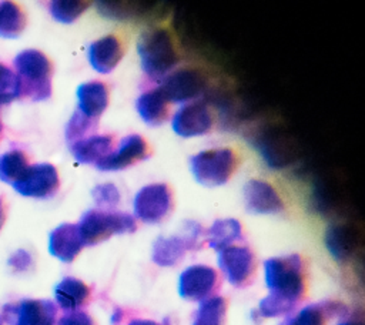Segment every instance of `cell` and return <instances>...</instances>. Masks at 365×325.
<instances>
[{
  "instance_id": "6da1fadb",
  "label": "cell",
  "mask_w": 365,
  "mask_h": 325,
  "mask_svg": "<svg viewBox=\"0 0 365 325\" xmlns=\"http://www.w3.org/2000/svg\"><path fill=\"white\" fill-rule=\"evenodd\" d=\"M269 294L261 299L258 312L264 318L292 314L305 299L308 271L299 254L269 258L264 262Z\"/></svg>"
},
{
  "instance_id": "7a4b0ae2",
  "label": "cell",
  "mask_w": 365,
  "mask_h": 325,
  "mask_svg": "<svg viewBox=\"0 0 365 325\" xmlns=\"http://www.w3.org/2000/svg\"><path fill=\"white\" fill-rule=\"evenodd\" d=\"M13 66L20 81V98L43 101L51 97L53 66L44 53L34 48L23 50L14 57Z\"/></svg>"
},
{
  "instance_id": "3957f363",
  "label": "cell",
  "mask_w": 365,
  "mask_h": 325,
  "mask_svg": "<svg viewBox=\"0 0 365 325\" xmlns=\"http://www.w3.org/2000/svg\"><path fill=\"white\" fill-rule=\"evenodd\" d=\"M137 51L144 73L153 78H164L178 63L171 34L164 29H153L143 33L137 43Z\"/></svg>"
},
{
  "instance_id": "277c9868",
  "label": "cell",
  "mask_w": 365,
  "mask_h": 325,
  "mask_svg": "<svg viewBox=\"0 0 365 325\" xmlns=\"http://www.w3.org/2000/svg\"><path fill=\"white\" fill-rule=\"evenodd\" d=\"M77 228L84 245H96L117 234H130L137 229L135 218L121 211L90 210L83 214Z\"/></svg>"
},
{
  "instance_id": "5b68a950",
  "label": "cell",
  "mask_w": 365,
  "mask_h": 325,
  "mask_svg": "<svg viewBox=\"0 0 365 325\" xmlns=\"http://www.w3.org/2000/svg\"><path fill=\"white\" fill-rule=\"evenodd\" d=\"M194 178L207 187L225 184L237 170L238 155L232 148H212L201 151L190 160Z\"/></svg>"
},
{
  "instance_id": "8992f818",
  "label": "cell",
  "mask_w": 365,
  "mask_h": 325,
  "mask_svg": "<svg viewBox=\"0 0 365 325\" xmlns=\"http://www.w3.org/2000/svg\"><path fill=\"white\" fill-rule=\"evenodd\" d=\"M205 239V229L197 222H188L182 235L161 237L153 247V261L161 267H174L190 249H198Z\"/></svg>"
},
{
  "instance_id": "52a82bcc",
  "label": "cell",
  "mask_w": 365,
  "mask_h": 325,
  "mask_svg": "<svg viewBox=\"0 0 365 325\" xmlns=\"http://www.w3.org/2000/svg\"><path fill=\"white\" fill-rule=\"evenodd\" d=\"M173 211V192L164 182L143 187L134 197V215L147 224L164 221Z\"/></svg>"
},
{
  "instance_id": "ba28073f",
  "label": "cell",
  "mask_w": 365,
  "mask_h": 325,
  "mask_svg": "<svg viewBox=\"0 0 365 325\" xmlns=\"http://www.w3.org/2000/svg\"><path fill=\"white\" fill-rule=\"evenodd\" d=\"M218 267L232 287L245 288L255 278L257 258L251 248L231 245L218 252Z\"/></svg>"
},
{
  "instance_id": "9c48e42d",
  "label": "cell",
  "mask_w": 365,
  "mask_h": 325,
  "mask_svg": "<svg viewBox=\"0 0 365 325\" xmlns=\"http://www.w3.org/2000/svg\"><path fill=\"white\" fill-rule=\"evenodd\" d=\"M11 185L19 194L24 197L46 200L57 194L60 178L53 164L38 162L29 165Z\"/></svg>"
},
{
  "instance_id": "30bf717a",
  "label": "cell",
  "mask_w": 365,
  "mask_h": 325,
  "mask_svg": "<svg viewBox=\"0 0 365 325\" xmlns=\"http://www.w3.org/2000/svg\"><path fill=\"white\" fill-rule=\"evenodd\" d=\"M221 278L217 269L208 265H191L184 269L178 281V292L187 301H205L217 294Z\"/></svg>"
},
{
  "instance_id": "8fae6325",
  "label": "cell",
  "mask_w": 365,
  "mask_h": 325,
  "mask_svg": "<svg viewBox=\"0 0 365 325\" xmlns=\"http://www.w3.org/2000/svg\"><path fill=\"white\" fill-rule=\"evenodd\" d=\"M3 318L9 325H54L57 306L50 299H21L4 305Z\"/></svg>"
},
{
  "instance_id": "7c38bea8",
  "label": "cell",
  "mask_w": 365,
  "mask_h": 325,
  "mask_svg": "<svg viewBox=\"0 0 365 325\" xmlns=\"http://www.w3.org/2000/svg\"><path fill=\"white\" fill-rule=\"evenodd\" d=\"M205 87L204 76L192 68H181L163 78L160 86L170 103H185L194 100Z\"/></svg>"
},
{
  "instance_id": "4fadbf2b",
  "label": "cell",
  "mask_w": 365,
  "mask_h": 325,
  "mask_svg": "<svg viewBox=\"0 0 365 325\" xmlns=\"http://www.w3.org/2000/svg\"><path fill=\"white\" fill-rule=\"evenodd\" d=\"M171 125L181 137L204 135L212 128L214 115L204 103H191L182 105L174 114Z\"/></svg>"
},
{
  "instance_id": "5bb4252c",
  "label": "cell",
  "mask_w": 365,
  "mask_h": 325,
  "mask_svg": "<svg viewBox=\"0 0 365 325\" xmlns=\"http://www.w3.org/2000/svg\"><path fill=\"white\" fill-rule=\"evenodd\" d=\"M147 157H148L147 141L138 134H131L124 137L120 141L118 148L110 153L101 161H98L96 167L103 171H117V170L127 168Z\"/></svg>"
},
{
  "instance_id": "9a60e30c",
  "label": "cell",
  "mask_w": 365,
  "mask_h": 325,
  "mask_svg": "<svg viewBox=\"0 0 365 325\" xmlns=\"http://www.w3.org/2000/svg\"><path fill=\"white\" fill-rule=\"evenodd\" d=\"M245 205L254 214H277L284 211V202L277 190L267 181L250 180L244 187Z\"/></svg>"
},
{
  "instance_id": "2e32d148",
  "label": "cell",
  "mask_w": 365,
  "mask_h": 325,
  "mask_svg": "<svg viewBox=\"0 0 365 325\" xmlns=\"http://www.w3.org/2000/svg\"><path fill=\"white\" fill-rule=\"evenodd\" d=\"M77 224H61L50 232L48 251L63 262H71L84 248Z\"/></svg>"
},
{
  "instance_id": "e0dca14e",
  "label": "cell",
  "mask_w": 365,
  "mask_h": 325,
  "mask_svg": "<svg viewBox=\"0 0 365 325\" xmlns=\"http://www.w3.org/2000/svg\"><path fill=\"white\" fill-rule=\"evenodd\" d=\"M124 54V47L120 38L114 34L104 36L88 47V61L91 67L101 73L107 74L115 68Z\"/></svg>"
},
{
  "instance_id": "ac0fdd59",
  "label": "cell",
  "mask_w": 365,
  "mask_h": 325,
  "mask_svg": "<svg viewBox=\"0 0 365 325\" xmlns=\"http://www.w3.org/2000/svg\"><path fill=\"white\" fill-rule=\"evenodd\" d=\"M78 110L91 120H98L108 105V88L103 81H87L77 88Z\"/></svg>"
},
{
  "instance_id": "d6986e66",
  "label": "cell",
  "mask_w": 365,
  "mask_h": 325,
  "mask_svg": "<svg viewBox=\"0 0 365 325\" xmlns=\"http://www.w3.org/2000/svg\"><path fill=\"white\" fill-rule=\"evenodd\" d=\"M325 244L336 261L345 262L354 257L359 245V235L351 225L336 224L328 228Z\"/></svg>"
},
{
  "instance_id": "ffe728a7",
  "label": "cell",
  "mask_w": 365,
  "mask_h": 325,
  "mask_svg": "<svg viewBox=\"0 0 365 325\" xmlns=\"http://www.w3.org/2000/svg\"><path fill=\"white\" fill-rule=\"evenodd\" d=\"M70 151L74 158L81 164H97L114 151L113 135H97L91 134L78 141L71 143Z\"/></svg>"
},
{
  "instance_id": "44dd1931",
  "label": "cell",
  "mask_w": 365,
  "mask_h": 325,
  "mask_svg": "<svg viewBox=\"0 0 365 325\" xmlns=\"http://www.w3.org/2000/svg\"><path fill=\"white\" fill-rule=\"evenodd\" d=\"M54 298L61 309L67 312L80 311V308L88 304L91 289L81 279L66 277L54 287Z\"/></svg>"
},
{
  "instance_id": "7402d4cb",
  "label": "cell",
  "mask_w": 365,
  "mask_h": 325,
  "mask_svg": "<svg viewBox=\"0 0 365 325\" xmlns=\"http://www.w3.org/2000/svg\"><path fill=\"white\" fill-rule=\"evenodd\" d=\"M346 315V309L344 305L336 302H321L312 304L301 311H298L294 316L285 319V322L279 325H327V321L332 316Z\"/></svg>"
},
{
  "instance_id": "603a6c76",
  "label": "cell",
  "mask_w": 365,
  "mask_h": 325,
  "mask_svg": "<svg viewBox=\"0 0 365 325\" xmlns=\"http://www.w3.org/2000/svg\"><path fill=\"white\" fill-rule=\"evenodd\" d=\"M137 111L148 125H160L168 118L170 101L165 98L161 88L157 87L143 93L137 98Z\"/></svg>"
},
{
  "instance_id": "cb8c5ba5",
  "label": "cell",
  "mask_w": 365,
  "mask_h": 325,
  "mask_svg": "<svg viewBox=\"0 0 365 325\" xmlns=\"http://www.w3.org/2000/svg\"><path fill=\"white\" fill-rule=\"evenodd\" d=\"M244 238L242 225L240 221L234 218H225V220H217L207 231H205V239L208 245L215 251H222L231 245H235L234 242H238Z\"/></svg>"
},
{
  "instance_id": "d4e9b609",
  "label": "cell",
  "mask_w": 365,
  "mask_h": 325,
  "mask_svg": "<svg viewBox=\"0 0 365 325\" xmlns=\"http://www.w3.org/2000/svg\"><path fill=\"white\" fill-rule=\"evenodd\" d=\"M228 301L224 296L214 295L201 301L192 325H225L227 324Z\"/></svg>"
},
{
  "instance_id": "484cf974",
  "label": "cell",
  "mask_w": 365,
  "mask_h": 325,
  "mask_svg": "<svg viewBox=\"0 0 365 325\" xmlns=\"http://www.w3.org/2000/svg\"><path fill=\"white\" fill-rule=\"evenodd\" d=\"M27 17L20 6L13 1H0V37H19L26 29Z\"/></svg>"
},
{
  "instance_id": "4316f807",
  "label": "cell",
  "mask_w": 365,
  "mask_h": 325,
  "mask_svg": "<svg viewBox=\"0 0 365 325\" xmlns=\"http://www.w3.org/2000/svg\"><path fill=\"white\" fill-rule=\"evenodd\" d=\"M29 167L27 155L21 150H10L0 154V180L13 184Z\"/></svg>"
},
{
  "instance_id": "83f0119b",
  "label": "cell",
  "mask_w": 365,
  "mask_h": 325,
  "mask_svg": "<svg viewBox=\"0 0 365 325\" xmlns=\"http://www.w3.org/2000/svg\"><path fill=\"white\" fill-rule=\"evenodd\" d=\"M90 6L88 1L71 0V1H51L48 4V11L54 20L60 23H73L86 9Z\"/></svg>"
},
{
  "instance_id": "f1b7e54d",
  "label": "cell",
  "mask_w": 365,
  "mask_h": 325,
  "mask_svg": "<svg viewBox=\"0 0 365 325\" xmlns=\"http://www.w3.org/2000/svg\"><path fill=\"white\" fill-rule=\"evenodd\" d=\"M20 98V81L17 74L0 63V105Z\"/></svg>"
},
{
  "instance_id": "f546056e",
  "label": "cell",
  "mask_w": 365,
  "mask_h": 325,
  "mask_svg": "<svg viewBox=\"0 0 365 325\" xmlns=\"http://www.w3.org/2000/svg\"><path fill=\"white\" fill-rule=\"evenodd\" d=\"M97 121L98 120L87 118L80 111H76L73 114V117L70 118V121L67 124V128H66L67 141H70V144H71L74 141H78V140L84 138L87 133H91L97 127Z\"/></svg>"
},
{
  "instance_id": "4dcf8cb0",
  "label": "cell",
  "mask_w": 365,
  "mask_h": 325,
  "mask_svg": "<svg viewBox=\"0 0 365 325\" xmlns=\"http://www.w3.org/2000/svg\"><path fill=\"white\" fill-rule=\"evenodd\" d=\"M94 201L101 207H114L120 202V191L114 184H100L96 185L91 191Z\"/></svg>"
},
{
  "instance_id": "1f68e13d",
  "label": "cell",
  "mask_w": 365,
  "mask_h": 325,
  "mask_svg": "<svg viewBox=\"0 0 365 325\" xmlns=\"http://www.w3.org/2000/svg\"><path fill=\"white\" fill-rule=\"evenodd\" d=\"M56 325H97V324L87 312L73 311L63 315Z\"/></svg>"
},
{
  "instance_id": "d6a6232c",
  "label": "cell",
  "mask_w": 365,
  "mask_h": 325,
  "mask_svg": "<svg viewBox=\"0 0 365 325\" xmlns=\"http://www.w3.org/2000/svg\"><path fill=\"white\" fill-rule=\"evenodd\" d=\"M9 267H11L14 271H27L33 265L31 255L24 249H17L7 261Z\"/></svg>"
},
{
  "instance_id": "836d02e7",
  "label": "cell",
  "mask_w": 365,
  "mask_h": 325,
  "mask_svg": "<svg viewBox=\"0 0 365 325\" xmlns=\"http://www.w3.org/2000/svg\"><path fill=\"white\" fill-rule=\"evenodd\" d=\"M128 325H161V324L150 319H133L128 322Z\"/></svg>"
},
{
  "instance_id": "e575fe53",
  "label": "cell",
  "mask_w": 365,
  "mask_h": 325,
  "mask_svg": "<svg viewBox=\"0 0 365 325\" xmlns=\"http://www.w3.org/2000/svg\"><path fill=\"white\" fill-rule=\"evenodd\" d=\"M4 220H6V211H4V202H3V198L0 197V229L4 224Z\"/></svg>"
},
{
  "instance_id": "d590c367",
  "label": "cell",
  "mask_w": 365,
  "mask_h": 325,
  "mask_svg": "<svg viewBox=\"0 0 365 325\" xmlns=\"http://www.w3.org/2000/svg\"><path fill=\"white\" fill-rule=\"evenodd\" d=\"M338 325H364V322L361 319H345Z\"/></svg>"
},
{
  "instance_id": "8d00e7d4",
  "label": "cell",
  "mask_w": 365,
  "mask_h": 325,
  "mask_svg": "<svg viewBox=\"0 0 365 325\" xmlns=\"http://www.w3.org/2000/svg\"><path fill=\"white\" fill-rule=\"evenodd\" d=\"M1 131H3V124H1V120H0V135H1Z\"/></svg>"
},
{
  "instance_id": "74e56055",
  "label": "cell",
  "mask_w": 365,
  "mask_h": 325,
  "mask_svg": "<svg viewBox=\"0 0 365 325\" xmlns=\"http://www.w3.org/2000/svg\"><path fill=\"white\" fill-rule=\"evenodd\" d=\"M0 325H3V318L0 316Z\"/></svg>"
}]
</instances>
